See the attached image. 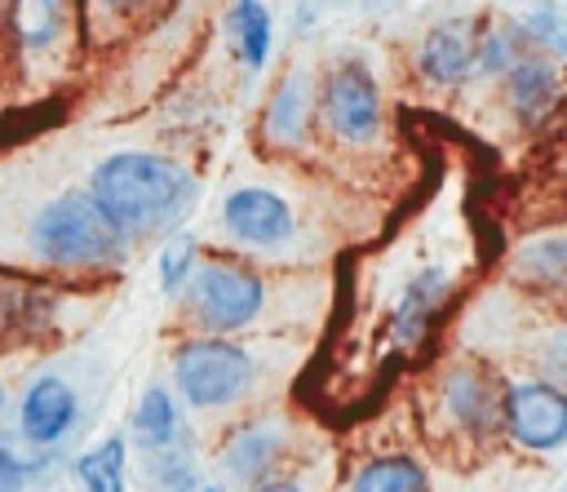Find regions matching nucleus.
<instances>
[{
    "label": "nucleus",
    "mask_w": 567,
    "mask_h": 492,
    "mask_svg": "<svg viewBox=\"0 0 567 492\" xmlns=\"http://www.w3.org/2000/svg\"><path fill=\"white\" fill-rule=\"evenodd\" d=\"M22 434L31 443H58L75 426V390L62 377H40L22 394Z\"/></svg>",
    "instance_id": "nucleus-8"
},
{
    "label": "nucleus",
    "mask_w": 567,
    "mask_h": 492,
    "mask_svg": "<svg viewBox=\"0 0 567 492\" xmlns=\"http://www.w3.org/2000/svg\"><path fill=\"white\" fill-rule=\"evenodd\" d=\"M133 434H137V443L151 448V452L173 448V439H177V412H173L168 390L151 386V390L142 394V403H137V412H133Z\"/></svg>",
    "instance_id": "nucleus-15"
},
{
    "label": "nucleus",
    "mask_w": 567,
    "mask_h": 492,
    "mask_svg": "<svg viewBox=\"0 0 567 492\" xmlns=\"http://www.w3.org/2000/svg\"><path fill=\"white\" fill-rule=\"evenodd\" d=\"M509 102H514V111L527 124H536L558 102V75H554V66L540 62V58H518L514 71H509Z\"/></svg>",
    "instance_id": "nucleus-11"
},
{
    "label": "nucleus",
    "mask_w": 567,
    "mask_h": 492,
    "mask_svg": "<svg viewBox=\"0 0 567 492\" xmlns=\"http://www.w3.org/2000/svg\"><path fill=\"white\" fill-rule=\"evenodd\" d=\"M9 465H13V452H9V443H4V439H0V474H4V470H9Z\"/></svg>",
    "instance_id": "nucleus-23"
},
{
    "label": "nucleus",
    "mask_w": 567,
    "mask_h": 492,
    "mask_svg": "<svg viewBox=\"0 0 567 492\" xmlns=\"http://www.w3.org/2000/svg\"><path fill=\"white\" fill-rule=\"evenodd\" d=\"M310 111H315V98H310V80L306 75H288L279 89H275V98H270V106H266V133L275 137V142H301L306 137V120H310Z\"/></svg>",
    "instance_id": "nucleus-12"
},
{
    "label": "nucleus",
    "mask_w": 567,
    "mask_h": 492,
    "mask_svg": "<svg viewBox=\"0 0 567 492\" xmlns=\"http://www.w3.org/2000/svg\"><path fill=\"white\" fill-rule=\"evenodd\" d=\"M257 492H301V488L297 483H261Z\"/></svg>",
    "instance_id": "nucleus-22"
},
{
    "label": "nucleus",
    "mask_w": 567,
    "mask_h": 492,
    "mask_svg": "<svg viewBox=\"0 0 567 492\" xmlns=\"http://www.w3.org/2000/svg\"><path fill=\"white\" fill-rule=\"evenodd\" d=\"M523 262L532 266V275H536V279H545V284H558V279H563V262H567V253H563V239H558V235L532 239V244L523 248Z\"/></svg>",
    "instance_id": "nucleus-19"
},
{
    "label": "nucleus",
    "mask_w": 567,
    "mask_h": 492,
    "mask_svg": "<svg viewBox=\"0 0 567 492\" xmlns=\"http://www.w3.org/2000/svg\"><path fill=\"white\" fill-rule=\"evenodd\" d=\"M350 492H425V470L412 457H381L354 474Z\"/></svg>",
    "instance_id": "nucleus-16"
},
{
    "label": "nucleus",
    "mask_w": 567,
    "mask_h": 492,
    "mask_svg": "<svg viewBox=\"0 0 567 492\" xmlns=\"http://www.w3.org/2000/svg\"><path fill=\"white\" fill-rule=\"evenodd\" d=\"M221 222H226V230H230L239 244H257V248L284 244V239L292 235V208H288L275 191H261V186L235 191V195L221 204Z\"/></svg>",
    "instance_id": "nucleus-7"
},
{
    "label": "nucleus",
    "mask_w": 567,
    "mask_h": 492,
    "mask_svg": "<svg viewBox=\"0 0 567 492\" xmlns=\"http://www.w3.org/2000/svg\"><path fill=\"white\" fill-rule=\"evenodd\" d=\"M230 18H235V31H239V49H244L248 71H257V66L266 62V49H270V18H266V4H235Z\"/></svg>",
    "instance_id": "nucleus-18"
},
{
    "label": "nucleus",
    "mask_w": 567,
    "mask_h": 492,
    "mask_svg": "<svg viewBox=\"0 0 567 492\" xmlns=\"http://www.w3.org/2000/svg\"><path fill=\"white\" fill-rule=\"evenodd\" d=\"M75 474L89 492H124V439H106L75 461Z\"/></svg>",
    "instance_id": "nucleus-17"
},
{
    "label": "nucleus",
    "mask_w": 567,
    "mask_h": 492,
    "mask_svg": "<svg viewBox=\"0 0 567 492\" xmlns=\"http://www.w3.org/2000/svg\"><path fill=\"white\" fill-rule=\"evenodd\" d=\"M0 408H4V390H0Z\"/></svg>",
    "instance_id": "nucleus-24"
},
{
    "label": "nucleus",
    "mask_w": 567,
    "mask_h": 492,
    "mask_svg": "<svg viewBox=\"0 0 567 492\" xmlns=\"http://www.w3.org/2000/svg\"><path fill=\"white\" fill-rule=\"evenodd\" d=\"M558 22H563V9H558V4H540V9L527 13V35L545 40L549 49H563V31H558Z\"/></svg>",
    "instance_id": "nucleus-21"
},
{
    "label": "nucleus",
    "mask_w": 567,
    "mask_h": 492,
    "mask_svg": "<svg viewBox=\"0 0 567 492\" xmlns=\"http://www.w3.org/2000/svg\"><path fill=\"white\" fill-rule=\"evenodd\" d=\"M31 244L53 266H111L124 257V239L80 191L58 195L35 213Z\"/></svg>",
    "instance_id": "nucleus-2"
},
{
    "label": "nucleus",
    "mask_w": 567,
    "mask_h": 492,
    "mask_svg": "<svg viewBox=\"0 0 567 492\" xmlns=\"http://www.w3.org/2000/svg\"><path fill=\"white\" fill-rule=\"evenodd\" d=\"M190 262H195V244L186 239V235H177L168 248H164V257H159V284H164V293H177V284L190 275Z\"/></svg>",
    "instance_id": "nucleus-20"
},
{
    "label": "nucleus",
    "mask_w": 567,
    "mask_h": 492,
    "mask_svg": "<svg viewBox=\"0 0 567 492\" xmlns=\"http://www.w3.org/2000/svg\"><path fill=\"white\" fill-rule=\"evenodd\" d=\"M323 115L328 129L346 142H368L381 129V93L368 66L346 62L323 80Z\"/></svg>",
    "instance_id": "nucleus-5"
},
{
    "label": "nucleus",
    "mask_w": 567,
    "mask_h": 492,
    "mask_svg": "<svg viewBox=\"0 0 567 492\" xmlns=\"http://www.w3.org/2000/svg\"><path fill=\"white\" fill-rule=\"evenodd\" d=\"M204 492H217V488H204Z\"/></svg>",
    "instance_id": "nucleus-25"
},
{
    "label": "nucleus",
    "mask_w": 567,
    "mask_h": 492,
    "mask_svg": "<svg viewBox=\"0 0 567 492\" xmlns=\"http://www.w3.org/2000/svg\"><path fill=\"white\" fill-rule=\"evenodd\" d=\"M443 297H447V275L443 270H421L412 279V288L403 293L399 310H394V337L403 346H412L416 337H425V328H430V319H434V310H439Z\"/></svg>",
    "instance_id": "nucleus-10"
},
{
    "label": "nucleus",
    "mask_w": 567,
    "mask_h": 492,
    "mask_svg": "<svg viewBox=\"0 0 567 492\" xmlns=\"http://www.w3.org/2000/svg\"><path fill=\"white\" fill-rule=\"evenodd\" d=\"M447 408H452V417L461 421V426H470V430H483V426H492V417H496V394H492V386L478 377V372H452L447 377Z\"/></svg>",
    "instance_id": "nucleus-14"
},
{
    "label": "nucleus",
    "mask_w": 567,
    "mask_h": 492,
    "mask_svg": "<svg viewBox=\"0 0 567 492\" xmlns=\"http://www.w3.org/2000/svg\"><path fill=\"white\" fill-rule=\"evenodd\" d=\"M89 199L115 226L120 239H128V235L142 239V235L173 226L190 208L195 177L164 155L120 151V155L97 164V173L89 182Z\"/></svg>",
    "instance_id": "nucleus-1"
},
{
    "label": "nucleus",
    "mask_w": 567,
    "mask_h": 492,
    "mask_svg": "<svg viewBox=\"0 0 567 492\" xmlns=\"http://www.w3.org/2000/svg\"><path fill=\"white\" fill-rule=\"evenodd\" d=\"M173 377L177 390L195 403V408H221L230 399H239L252 381V359L248 350L204 337V341H186L173 359Z\"/></svg>",
    "instance_id": "nucleus-3"
},
{
    "label": "nucleus",
    "mask_w": 567,
    "mask_h": 492,
    "mask_svg": "<svg viewBox=\"0 0 567 492\" xmlns=\"http://www.w3.org/2000/svg\"><path fill=\"white\" fill-rule=\"evenodd\" d=\"M421 71L439 84H456L474 71V35L465 22H439L421 44Z\"/></svg>",
    "instance_id": "nucleus-9"
},
{
    "label": "nucleus",
    "mask_w": 567,
    "mask_h": 492,
    "mask_svg": "<svg viewBox=\"0 0 567 492\" xmlns=\"http://www.w3.org/2000/svg\"><path fill=\"white\" fill-rule=\"evenodd\" d=\"M261 279L239 270V266H204L195 270V284H190V306L199 315V324H208L213 332H230V328H244L257 310H261Z\"/></svg>",
    "instance_id": "nucleus-4"
},
{
    "label": "nucleus",
    "mask_w": 567,
    "mask_h": 492,
    "mask_svg": "<svg viewBox=\"0 0 567 492\" xmlns=\"http://www.w3.org/2000/svg\"><path fill=\"white\" fill-rule=\"evenodd\" d=\"M509 434L532 452H554L567 439V399L549 381H523L505 394Z\"/></svg>",
    "instance_id": "nucleus-6"
},
{
    "label": "nucleus",
    "mask_w": 567,
    "mask_h": 492,
    "mask_svg": "<svg viewBox=\"0 0 567 492\" xmlns=\"http://www.w3.org/2000/svg\"><path fill=\"white\" fill-rule=\"evenodd\" d=\"M279 457V430L275 426H244L226 452H221V465L239 479V483H257Z\"/></svg>",
    "instance_id": "nucleus-13"
}]
</instances>
